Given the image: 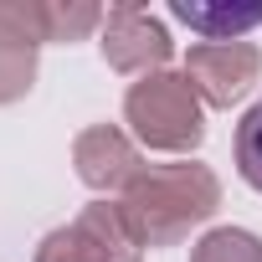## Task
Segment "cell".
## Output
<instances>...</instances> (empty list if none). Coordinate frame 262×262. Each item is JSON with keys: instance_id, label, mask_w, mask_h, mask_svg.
<instances>
[{"instance_id": "obj_1", "label": "cell", "mask_w": 262, "mask_h": 262, "mask_svg": "<svg viewBox=\"0 0 262 262\" xmlns=\"http://www.w3.org/2000/svg\"><path fill=\"white\" fill-rule=\"evenodd\" d=\"M236 170L252 190H262V103H252L236 123Z\"/></svg>"}, {"instance_id": "obj_2", "label": "cell", "mask_w": 262, "mask_h": 262, "mask_svg": "<svg viewBox=\"0 0 262 262\" xmlns=\"http://www.w3.org/2000/svg\"><path fill=\"white\" fill-rule=\"evenodd\" d=\"M175 21L221 36V31H247V26H257V21H262V6H257V11H231V16H211V11H201V6H175Z\"/></svg>"}]
</instances>
